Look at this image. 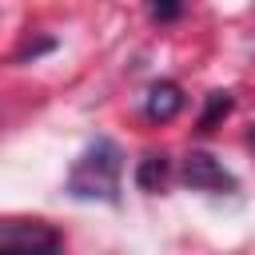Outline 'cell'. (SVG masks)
I'll list each match as a JSON object with an SVG mask.
<instances>
[{
    "label": "cell",
    "instance_id": "obj_1",
    "mask_svg": "<svg viewBox=\"0 0 255 255\" xmlns=\"http://www.w3.org/2000/svg\"><path fill=\"white\" fill-rule=\"evenodd\" d=\"M120 179H124V151L116 139L100 135L72 163L64 191L72 199H88V203H120Z\"/></svg>",
    "mask_w": 255,
    "mask_h": 255
},
{
    "label": "cell",
    "instance_id": "obj_2",
    "mask_svg": "<svg viewBox=\"0 0 255 255\" xmlns=\"http://www.w3.org/2000/svg\"><path fill=\"white\" fill-rule=\"evenodd\" d=\"M64 239L44 219H8L0 223V255H60Z\"/></svg>",
    "mask_w": 255,
    "mask_h": 255
},
{
    "label": "cell",
    "instance_id": "obj_3",
    "mask_svg": "<svg viewBox=\"0 0 255 255\" xmlns=\"http://www.w3.org/2000/svg\"><path fill=\"white\" fill-rule=\"evenodd\" d=\"M183 183L191 187V191H211V195H231L239 183H235V175L215 159V155H207V151H187V159H183Z\"/></svg>",
    "mask_w": 255,
    "mask_h": 255
},
{
    "label": "cell",
    "instance_id": "obj_4",
    "mask_svg": "<svg viewBox=\"0 0 255 255\" xmlns=\"http://www.w3.org/2000/svg\"><path fill=\"white\" fill-rule=\"evenodd\" d=\"M179 112H183V88H179L175 80H159V84L147 88V96H143V116H147L151 124H171Z\"/></svg>",
    "mask_w": 255,
    "mask_h": 255
},
{
    "label": "cell",
    "instance_id": "obj_5",
    "mask_svg": "<svg viewBox=\"0 0 255 255\" xmlns=\"http://www.w3.org/2000/svg\"><path fill=\"white\" fill-rule=\"evenodd\" d=\"M167 175H171V159L163 151H147L135 167V187L139 191H159L167 183Z\"/></svg>",
    "mask_w": 255,
    "mask_h": 255
},
{
    "label": "cell",
    "instance_id": "obj_6",
    "mask_svg": "<svg viewBox=\"0 0 255 255\" xmlns=\"http://www.w3.org/2000/svg\"><path fill=\"white\" fill-rule=\"evenodd\" d=\"M227 112H231V96H227V92H211V96H207V108H203V116H199V131H215V124H219Z\"/></svg>",
    "mask_w": 255,
    "mask_h": 255
},
{
    "label": "cell",
    "instance_id": "obj_7",
    "mask_svg": "<svg viewBox=\"0 0 255 255\" xmlns=\"http://www.w3.org/2000/svg\"><path fill=\"white\" fill-rule=\"evenodd\" d=\"M183 4L187 0H147V12H151L155 24H171V20L183 16Z\"/></svg>",
    "mask_w": 255,
    "mask_h": 255
}]
</instances>
